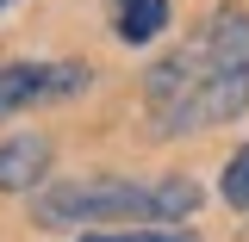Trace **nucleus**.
<instances>
[{"label": "nucleus", "mask_w": 249, "mask_h": 242, "mask_svg": "<svg viewBox=\"0 0 249 242\" xmlns=\"http://www.w3.org/2000/svg\"><path fill=\"white\" fill-rule=\"evenodd\" d=\"M75 242H199L193 224H112V230H88Z\"/></svg>", "instance_id": "5"}, {"label": "nucleus", "mask_w": 249, "mask_h": 242, "mask_svg": "<svg viewBox=\"0 0 249 242\" xmlns=\"http://www.w3.org/2000/svg\"><path fill=\"white\" fill-rule=\"evenodd\" d=\"M50 161H56V143H50L44 130H13V137H0V193H31V186H44Z\"/></svg>", "instance_id": "3"}, {"label": "nucleus", "mask_w": 249, "mask_h": 242, "mask_svg": "<svg viewBox=\"0 0 249 242\" xmlns=\"http://www.w3.org/2000/svg\"><path fill=\"white\" fill-rule=\"evenodd\" d=\"M193 180H62V186H31V217L44 230H112V224H193L199 211Z\"/></svg>", "instance_id": "1"}, {"label": "nucleus", "mask_w": 249, "mask_h": 242, "mask_svg": "<svg viewBox=\"0 0 249 242\" xmlns=\"http://www.w3.org/2000/svg\"><path fill=\"white\" fill-rule=\"evenodd\" d=\"M218 193H224V205H231V211H249V143L231 149L224 174H218Z\"/></svg>", "instance_id": "6"}, {"label": "nucleus", "mask_w": 249, "mask_h": 242, "mask_svg": "<svg viewBox=\"0 0 249 242\" xmlns=\"http://www.w3.org/2000/svg\"><path fill=\"white\" fill-rule=\"evenodd\" d=\"M112 31H119V44H131V50L156 44L168 31V0H112Z\"/></svg>", "instance_id": "4"}, {"label": "nucleus", "mask_w": 249, "mask_h": 242, "mask_svg": "<svg viewBox=\"0 0 249 242\" xmlns=\"http://www.w3.org/2000/svg\"><path fill=\"white\" fill-rule=\"evenodd\" d=\"M199 44V87H193V130L249 112V13L243 6H212V19L193 31Z\"/></svg>", "instance_id": "2"}, {"label": "nucleus", "mask_w": 249, "mask_h": 242, "mask_svg": "<svg viewBox=\"0 0 249 242\" xmlns=\"http://www.w3.org/2000/svg\"><path fill=\"white\" fill-rule=\"evenodd\" d=\"M6 6H19V0H0V13H6Z\"/></svg>", "instance_id": "7"}]
</instances>
